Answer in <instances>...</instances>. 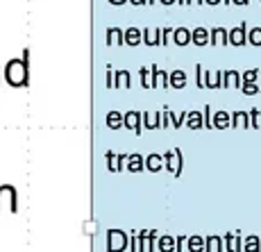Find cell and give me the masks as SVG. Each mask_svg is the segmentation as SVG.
Listing matches in <instances>:
<instances>
[{
	"instance_id": "603a6c76",
	"label": "cell",
	"mask_w": 261,
	"mask_h": 252,
	"mask_svg": "<svg viewBox=\"0 0 261 252\" xmlns=\"http://www.w3.org/2000/svg\"><path fill=\"white\" fill-rule=\"evenodd\" d=\"M204 252H223V239L220 236H204Z\"/></svg>"
},
{
	"instance_id": "d4e9b609",
	"label": "cell",
	"mask_w": 261,
	"mask_h": 252,
	"mask_svg": "<svg viewBox=\"0 0 261 252\" xmlns=\"http://www.w3.org/2000/svg\"><path fill=\"white\" fill-rule=\"evenodd\" d=\"M157 250L159 252H175V236H159Z\"/></svg>"
},
{
	"instance_id": "d6986e66",
	"label": "cell",
	"mask_w": 261,
	"mask_h": 252,
	"mask_svg": "<svg viewBox=\"0 0 261 252\" xmlns=\"http://www.w3.org/2000/svg\"><path fill=\"white\" fill-rule=\"evenodd\" d=\"M107 46H125L123 30L120 28H109L107 30Z\"/></svg>"
},
{
	"instance_id": "44dd1931",
	"label": "cell",
	"mask_w": 261,
	"mask_h": 252,
	"mask_svg": "<svg viewBox=\"0 0 261 252\" xmlns=\"http://www.w3.org/2000/svg\"><path fill=\"white\" fill-rule=\"evenodd\" d=\"M191 41H193L195 46H207V43H209V30L195 28L193 32H191Z\"/></svg>"
},
{
	"instance_id": "7c38bea8",
	"label": "cell",
	"mask_w": 261,
	"mask_h": 252,
	"mask_svg": "<svg viewBox=\"0 0 261 252\" xmlns=\"http://www.w3.org/2000/svg\"><path fill=\"white\" fill-rule=\"evenodd\" d=\"M184 87H187V73L184 70H170L168 89H184Z\"/></svg>"
},
{
	"instance_id": "8fae6325",
	"label": "cell",
	"mask_w": 261,
	"mask_h": 252,
	"mask_svg": "<svg viewBox=\"0 0 261 252\" xmlns=\"http://www.w3.org/2000/svg\"><path fill=\"white\" fill-rule=\"evenodd\" d=\"M132 87V75L129 70H114V89H127Z\"/></svg>"
},
{
	"instance_id": "cb8c5ba5",
	"label": "cell",
	"mask_w": 261,
	"mask_h": 252,
	"mask_svg": "<svg viewBox=\"0 0 261 252\" xmlns=\"http://www.w3.org/2000/svg\"><path fill=\"white\" fill-rule=\"evenodd\" d=\"M189 252H204V236H187Z\"/></svg>"
},
{
	"instance_id": "f546056e",
	"label": "cell",
	"mask_w": 261,
	"mask_h": 252,
	"mask_svg": "<svg viewBox=\"0 0 261 252\" xmlns=\"http://www.w3.org/2000/svg\"><path fill=\"white\" fill-rule=\"evenodd\" d=\"M245 252H259V236H248V239L243 241V248Z\"/></svg>"
},
{
	"instance_id": "e0dca14e",
	"label": "cell",
	"mask_w": 261,
	"mask_h": 252,
	"mask_svg": "<svg viewBox=\"0 0 261 252\" xmlns=\"http://www.w3.org/2000/svg\"><path fill=\"white\" fill-rule=\"evenodd\" d=\"M123 39H125V46H139L141 43V30L139 28H127L123 30Z\"/></svg>"
},
{
	"instance_id": "9a60e30c",
	"label": "cell",
	"mask_w": 261,
	"mask_h": 252,
	"mask_svg": "<svg viewBox=\"0 0 261 252\" xmlns=\"http://www.w3.org/2000/svg\"><path fill=\"white\" fill-rule=\"evenodd\" d=\"M170 41H175V46H189L191 43V30L173 28V39H170Z\"/></svg>"
},
{
	"instance_id": "7bdbcfd3",
	"label": "cell",
	"mask_w": 261,
	"mask_h": 252,
	"mask_svg": "<svg viewBox=\"0 0 261 252\" xmlns=\"http://www.w3.org/2000/svg\"><path fill=\"white\" fill-rule=\"evenodd\" d=\"M250 0H232V5H239V7H243V5H248Z\"/></svg>"
},
{
	"instance_id": "3957f363",
	"label": "cell",
	"mask_w": 261,
	"mask_h": 252,
	"mask_svg": "<svg viewBox=\"0 0 261 252\" xmlns=\"http://www.w3.org/2000/svg\"><path fill=\"white\" fill-rule=\"evenodd\" d=\"M157 239H159V234L154 230H141L139 232V236H137V241H139V252H154V248H157Z\"/></svg>"
},
{
	"instance_id": "bcb514c9",
	"label": "cell",
	"mask_w": 261,
	"mask_h": 252,
	"mask_svg": "<svg viewBox=\"0 0 261 252\" xmlns=\"http://www.w3.org/2000/svg\"><path fill=\"white\" fill-rule=\"evenodd\" d=\"M109 3H112V5H125L127 0H109Z\"/></svg>"
},
{
	"instance_id": "277c9868",
	"label": "cell",
	"mask_w": 261,
	"mask_h": 252,
	"mask_svg": "<svg viewBox=\"0 0 261 252\" xmlns=\"http://www.w3.org/2000/svg\"><path fill=\"white\" fill-rule=\"evenodd\" d=\"M227 41H229V46H237V48L245 46L248 43V25L241 23L237 28L227 30Z\"/></svg>"
},
{
	"instance_id": "b9f144b4",
	"label": "cell",
	"mask_w": 261,
	"mask_h": 252,
	"mask_svg": "<svg viewBox=\"0 0 261 252\" xmlns=\"http://www.w3.org/2000/svg\"><path fill=\"white\" fill-rule=\"evenodd\" d=\"M218 3H223V0H202V5H212V7L214 5H218Z\"/></svg>"
},
{
	"instance_id": "30bf717a",
	"label": "cell",
	"mask_w": 261,
	"mask_h": 252,
	"mask_svg": "<svg viewBox=\"0 0 261 252\" xmlns=\"http://www.w3.org/2000/svg\"><path fill=\"white\" fill-rule=\"evenodd\" d=\"M159 37H162V28H157V30L143 28L141 30V43H145V46H150V48L159 46Z\"/></svg>"
},
{
	"instance_id": "f907efd6",
	"label": "cell",
	"mask_w": 261,
	"mask_h": 252,
	"mask_svg": "<svg viewBox=\"0 0 261 252\" xmlns=\"http://www.w3.org/2000/svg\"><path fill=\"white\" fill-rule=\"evenodd\" d=\"M223 3H225V5H229V3H232V0H223Z\"/></svg>"
},
{
	"instance_id": "836d02e7",
	"label": "cell",
	"mask_w": 261,
	"mask_h": 252,
	"mask_svg": "<svg viewBox=\"0 0 261 252\" xmlns=\"http://www.w3.org/2000/svg\"><path fill=\"white\" fill-rule=\"evenodd\" d=\"M173 39V28H162V37H159V46H168Z\"/></svg>"
},
{
	"instance_id": "7dc6e473",
	"label": "cell",
	"mask_w": 261,
	"mask_h": 252,
	"mask_svg": "<svg viewBox=\"0 0 261 252\" xmlns=\"http://www.w3.org/2000/svg\"><path fill=\"white\" fill-rule=\"evenodd\" d=\"M191 3H195V5H202V0H189V5Z\"/></svg>"
},
{
	"instance_id": "f35d334b",
	"label": "cell",
	"mask_w": 261,
	"mask_h": 252,
	"mask_svg": "<svg viewBox=\"0 0 261 252\" xmlns=\"http://www.w3.org/2000/svg\"><path fill=\"white\" fill-rule=\"evenodd\" d=\"M105 84H107V89H114V70L109 68L107 75H105Z\"/></svg>"
},
{
	"instance_id": "d6a6232c",
	"label": "cell",
	"mask_w": 261,
	"mask_h": 252,
	"mask_svg": "<svg viewBox=\"0 0 261 252\" xmlns=\"http://www.w3.org/2000/svg\"><path fill=\"white\" fill-rule=\"evenodd\" d=\"M195 84H198V89H204V66L202 64H195Z\"/></svg>"
},
{
	"instance_id": "2e32d148",
	"label": "cell",
	"mask_w": 261,
	"mask_h": 252,
	"mask_svg": "<svg viewBox=\"0 0 261 252\" xmlns=\"http://www.w3.org/2000/svg\"><path fill=\"white\" fill-rule=\"evenodd\" d=\"M184 128L189 130H202V112H198V109H193V112L187 114V120H184Z\"/></svg>"
},
{
	"instance_id": "4fadbf2b",
	"label": "cell",
	"mask_w": 261,
	"mask_h": 252,
	"mask_svg": "<svg viewBox=\"0 0 261 252\" xmlns=\"http://www.w3.org/2000/svg\"><path fill=\"white\" fill-rule=\"evenodd\" d=\"M209 43H212V46H229L227 30L225 28H214L212 32H209Z\"/></svg>"
},
{
	"instance_id": "ac0fdd59",
	"label": "cell",
	"mask_w": 261,
	"mask_h": 252,
	"mask_svg": "<svg viewBox=\"0 0 261 252\" xmlns=\"http://www.w3.org/2000/svg\"><path fill=\"white\" fill-rule=\"evenodd\" d=\"M212 128H216V130H225V128H229V112H225V109L216 112V114L212 116Z\"/></svg>"
},
{
	"instance_id": "4316f807",
	"label": "cell",
	"mask_w": 261,
	"mask_h": 252,
	"mask_svg": "<svg viewBox=\"0 0 261 252\" xmlns=\"http://www.w3.org/2000/svg\"><path fill=\"white\" fill-rule=\"evenodd\" d=\"M120 125H123V114L116 112V109L109 112L107 114V128L109 130H120Z\"/></svg>"
},
{
	"instance_id": "484cf974",
	"label": "cell",
	"mask_w": 261,
	"mask_h": 252,
	"mask_svg": "<svg viewBox=\"0 0 261 252\" xmlns=\"http://www.w3.org/2000/svg\"><path fill=\"white\" fill-rule=\"evenodd\" d=\"M187 109H184V112H179V114H175V112H170V109H168V120H170V128H175V130H177V128H182V125H184V120H187Z\"/></svg>"
},
{
	"instance_id": "52a82bcc",
	"label": "cell",
	"mask_w": 261,
	"mask_h": 252,
	"mask_svg": "<svg viewBox=\"0 0 261 252\" xmlns=\"http://www.w3.org/2000/svg\"><path fill=\"white\" fill-rule=\"evenodd\" d=\"M123 125L132 130L137 137L143 132V128H141V114H139L137 109H132V112H127V114H123Z\"/></svg>"
},
{
	"instance_id": "f1b7e54d",
	"label": "cell",
	"mask_w": 261,
	"mask_h": 252,
	"mask_svg": "<svg viewBox=\"0 0 261 252\" xmlns=\"http://www.w3.org/2000/svg\"><path fill=\"white\" fill-rule=\"evenodd\" d=\"M248 43L254 48L261 46V28H250L248 30Z\"/></svg>"
},
{
	"instance_id": "c3c4849f",
	"label": "cell",
	"mask_w": 261,
	"mask_h": 252,
	"mask_svg": "<svg viewBox=\"0 0 261 252\" xmlns=\"http://www.w3.org/2000/svg\"><path fill=\"white\" fill-rule=\"evenodd\" d=\"M177 5H189V0H177Z\"/></svg>"
},
{
	"instance_id": "60d3db41",
	"label": "cell",
	"mask_w": 261,
	"mask_h": 252,
	"mask_svg": "<svg viewBox=\"0 0 261 252\" xmlns=\"http://www.w3.org/2000/svg\"><path fill=\"white\" fill-rule=\"evenodd\" d=\"M125 161H127V155H116V166H118V173L125 168Z\"/></svg>"
},
{
	"instance_id": "d590c367",
	"label": "cell",
	"mask_w": 261,
	"mask_h": 252,
	"mask_svg": "<svg viewBox=\"0 0 261 252\" xmlns=\"http://www.w3.org/2000/svg\"><path fill=\"white\" fill-rule=\"evenodd\" d=\"M105 159L109 161V170H112V173H118V166H116V155H114V153H107V155H105Z\"/></svg>"
},
{
	"instance_id": "ab89813d",
	"label": "cell",
	"mask_w": 261,
	"mask_h": 252,
	"mask_svg": "<svg viewBox=\"0 0 261 252\" xmlns=\"http://www.w3.org/2000/svg\"><path fill=\"white\" fill-rule=\"evenodd\" d=\"M129 250L132 252H139V241H137V234H129Z\"/></svg>"
},
{
	"instance_id": "8992f818",
	"label": "cell",
	"mask_w": 261,
	"mask_h": 252,
	"mask_svg": "<svg viewBox=\"0 0 261 252\" xmlns=\"http://www.w3.org/2000/svg\"><path fill=\"white\" fill-rule=\"evenodd\" d=\"M241 89V73L239 70H220V89Z\"/></svg>"
},
{
	"instance_id": "ee69618b",
	"label": "cell",
	"mask_w": 261,
	"mask_h": 252,
	"mask_svg": "<svg viewBox=\"0 0 261 252\" xmlns=\"http://www.w3.org/2000/svg\"><path fill=\"white\" fill-rule=\"evenodd\" d=\"M159 3H162V5H166V7H168V5H175V3H177V0H159Z\"/></svg>"
},
{
	"instance_id": "9c48e42d",
	"label": "cell",
	"mask_w": 261,
	"mask_h": 252,
	"mask_svg": "<svg viewBox=\"0 0 261 252\" xmlns=\"http://www.w3.org/2000/svg\"><path fill=\"white\" fill-rule=\"evenodd\" d=\"M125 168H127L129 173H141V170H145V157H143V155H139V153L127 155Z\"/></svg>"
},
{
	"instance_id": "5bb4252c",
	"label": "cell",
	"mask_w": 261,
	"mask_h": 252,
	"mask_svg": "<svg viewBox=\"0 0 261 252\" xmlns=\"http://www.w3.org/2000/svg\"><path fill=\"white\" fill-rule=\"evenodd\" d=\"M229 125L237 130H248L250 128V118H248V112H234L229 114Z\"/></svg>"
},
{
	"instance_id": "f6af8a7d",
	"label": "cell",
	"mask_w": 261,
	"mask_h": 252,
	"mask_svg": "<svg viewBox=\"0 0 261 252\" xmlns=\"http://www.w3.org/2000/svg\"><path fill=\"white\" fill-rule=\"evenodd\" d=\"M127 3H132V5H137L139 7V5H145V0H127Z\"/></svg>"
},
{
	"instance_id": "ffe728a7",
	"label": "cell",
	"mask_w": 261,
	"mask_h": 252,
	"mask_svg": "<svg viewBox=\"0 0 261 252\" xmlns=\"http://www.w3.org/2000/svg\"><path fill=\"white\" fill-rule=\"evenodd\" d=\"M162 168H164L162 155H148V157H145V170H150V173H159Z\"/></svg>"
},
{
	"instance_id": "74e56055",
	"label": "cell",
	"mask_w": 261,
	"mask_h": 252,
	"mask_svg": "<svg viewBox=\"0 0 261 252\" xmlns=\"http://www.w3.org/2000/svg\"><path fill=\"white\" fill-rule=\"evenodd\" d=\"M187 245V236H175V252H182Z\"/></svg>"
},
{
	"instance_id": "681fc988",
	"label": "cell",
	"mask_w": 261,
	"mask_h": 252,
	"mask_svg": "<svg viewBox=\"0 0 261 252\" xmlns=\"http://www.w3.org/2000/svg\"><path fill=\"white\" fill-rule=\"evenodd\" d=\"M154 3H157V0H145V5H154Z\"/></svg>"
},
{
	"instance_id": "8d00e7d4",
	"label": "cell",
	"mask_w": 261,
	"mask_h": 252,
	"mask_svg": "<svg viewBox=\"0 0 261 252\" xmlns=\"http://www.w3.org/2000/svg\"><path fill=\"white\" fill-rule=\"evenodd\" d=\"M241 91H243L245 95H257L259 91H257V84H243L241 87Z\"/></svg>"
},
{
	"instance_id": "4dcf8cb0",
	"label": "cell",
	"mask_w": 261,
	"mask_h": 252,
	"mask_svg": "<svg viewBox=\"0 0 261 252\" xmlns=\"http://www.w3.org/2000/svg\"><path fill=\"white\" fill-rule=\"evenodd\" d=\"M139 80H141V87L143 89H152L150 87V66H143L139 70Z\"/></svg>"
},
{
	"instance_id": "5b68a950",
	"label": "cell",
	"mask_w": 261,
	"mask_h": 252,
	"mask_svg": "<svg viewBox=\"0 0 261 252\" xmlns=\"http://www.w3.org/2000/svg\"><path fill=\"white\" fill-rule=\"evenodd\" d=\"M150 87L168 89V70H162V68H157V64H152L150 66Z\"/></svg>"
},
{
	"instance_id": "ba28073f",
	"label": "cell",
	"mask_w": 261,
	"mask_h": 252,
	"mask_svg": "<svg viewBox=\"0 0 261 252\" xmlns=\"http://www.w3.org/2000/svg\"><path fill=\"white\" fill-rule=\"evenodd\" d=\"M141 128L143 130H159L162 128V112H143Z\"/></svg>"
},
{
	"instance_id": "e575fe53",
	"label": "cell",
	"mask_w": 261,
	"mask_h": 252,
	"mask_svg": "<svg viewBox=\"0 0 261 252\" xmlns=\"http://www.w3.org/2000/svg\"><path fill=\"white\" fill-rule=\"evenodd\" d=\"M202 125L204 128H212V105H207L202 112Z\"/></svg>"
},
{
	"instance_id": "83f0119b",
	"label": "cell",
	"mask_w": 261,
	"mask_h": 252,
	"mask_svg": "<svg viewBox=\"0 0 261 252\" xmlns=\"http://www.w3.org/2000/svg\"><path fill=\"white\" fill-rule=\"evenodd\" d=\"M257 82H259V68L241 73V87H243V84H257Z\"/></svg>"
},
{
	"instance_id": "6da1fadb",
	"label": "cell",
	"mask_w": 261,
	"mask_h": 252,
	"mask_svg": "<svg viewBox=\"0 0 261 252\" xmlns=\"http://www.w3.org/2000/svg\"><path fill=\"white\" fill-rule=\"evenodd\" d=\"M129 243V234L123 230H109L107 232V252H123Z\"/></svg>"
},
{
	"instance_id": "7a4b0ae2",
	"label": "cell",
	"mask_w": 261,
	"mask_h": 252,
	"mask_svg": "<svg viewBox=\"0 0 261 252\" xmlns=\"http://www.w3.org/2000/svg\"><path fill=\"white\" fill-rule=\"evenodd\" d=\"M164 168L170 170V173L175 175V178H179L182 175V164H184V157H182V150L175 148V150H168L166 155H164Z\"/></svg>"
},
{
	"instance_id": "1f68e13d",
	"label": "cell",
	"mask_w": 261,
	"mask_h": 252,
	"mask_svg": "<svg viewBox=\"0 0 261 252\" xmlns=\"http://www.w3.org/2000/svg\"><path fill=\"white\" fill-rule=\"evenodd\" d=\"M248 118H250V128H252V130H259V118H261V112H259L257 107H254V109H250V112H248Z\"/></svg>"
},
{
	"instance_id": "7402d4cb",
	"label": "cell",
	"mask_w": 261,
	"mask_h": 252,
	"mask_svg": "<svg viewBox=\"0 0 261 252\" xmlns=\"http://www.w3.org/2000/svg\"><path fill=\"white\" fill-rule=\"evenodd\" d=\"M204 89H220V70H216V73H212V70H204Z\"/></svg>"
},
{
	"instance_id": "816d5d0a",
	"label": "cell",
	"mask_w": 261,
	"mask_h": 252,
	"mask_svg": "<svg viewBox=\"0 0 261 252\" xmlns=\"http://www.w3.org/2000/svg\"><path fill=\"white\" fill-rule=\"evenodd\" d=\"M259 250H261V234H259Z\"/></svg>"
}]
</instances>
